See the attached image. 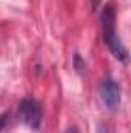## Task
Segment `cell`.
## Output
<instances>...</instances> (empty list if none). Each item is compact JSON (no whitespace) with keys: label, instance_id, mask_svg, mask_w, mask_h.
Wrapping results in <instances>:
<instances>
[{"label":"cell","instance_id":"cell-8","mask_svg":"<svg viewBox=\"0 0 131 133\" xmlns=\"http://www.w3.org/2000/svg\"><path fill=\"white\" fill-rule=\"evenodd\" d=\"M99 133H108V132H106V129H103V127H100V130H99Z\"/></svg>","mask_w":131,"mask_h":133},{"label":"cell","instance_id":"cell-1","mask_svg":"<svg viewBox=\"0 0 131 133\" xmlns=\"http://www.w3.org/2000/svg\"><path fill=\"white\" fill-rule=\"evenodd\" d=\"M102 28H103V39L105 43L110 46L111 53L119 61H127L128 51L120 42V39L116 36V11L111 3L105 5L102 11Z\"/></svg>","mask_w":131,"mask_h":133},{"label":"cell","instance_id":"cell-2","mask_svg":"<svg viewBox=\"0 0 131 133\" xmlns=\"http://www.w3.org/2000/svg\"><path fill=\"white\" fill-rule=\"evenodd\" d=\"M19 118L20 121L31 130H39L42 125V108L40 104L33 98L22 99L19 105Z\"/></svg>","mask_w":131,"mask_h":133},{"label":"cell","instance_id":"cell-7","mask_svg":"<svg viewBox=\"0 0 131 133\" xmlns=\"http://www.w3.org/2000/svg\"><path fill=\"white\" fill-rule=\"evenodd\" d=\"M99 2H100V0H93V8H94V9H97Z\"/></svg>","mask_w":131,"mask_h":133},{"label":"cell","instance_id":"cell-5","mask_svg":"<svg viewBox=\"0 0 131 133\" xmlns=\"http://www.w3.org/2000/svg\"><path fill=\"white\" fill-rule=\"evenodd\" d=\"M6 124H8V115L3 113V115H0V132L6 127Z\"/></svg>","mask_w":131,"mask_h":133},{"label":"cell","instance_id":"cell-6","mask_svg":"<svg viewBox=\"0 0 131 133\" xmlns=\"http://www.w3.org/2000/svg\"><path fill=\"white\" fill-rule=\"evenodd\" d=\"M65 133H79V130H77L76 127H69V129H68Z\"/></svg>","mask_w":131,"mask_h":133},{"label":"cell","instance_id":"cell-4","mask_svg":"<svg viewBox=\"0 0 131 133\" xmlns=\"http://www.w3.org/2000/svg\"><path fill=\"white\" fill-rule=\"evenodd\" d=\"M72 62H74V68H76V71H77V73H82V71L85 70V62H83V59H82L77 53L74 54Z\"/></svg>","mask_w":131,"mask_h":133},{"label":"cell","instance_id":"cell-3","mask_svg":"<svg viewBox=\"0 0 131 133\" xmlns=\"http://www.w3.org/2000/svg\"><path fill=\"white\" fill-rule=\"evenodd\" d=\"M99 95L103 105L110 110H117L120 105V88L113 79H105L99 87Z\"/></svg>","mask_w":131,"mask_h":133}]
</instances>
